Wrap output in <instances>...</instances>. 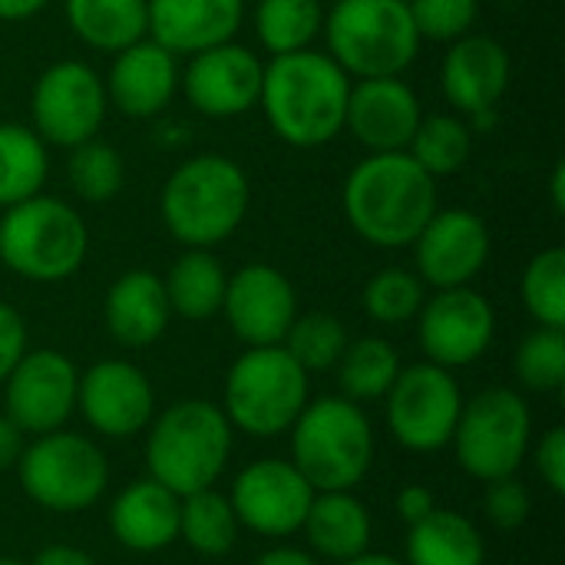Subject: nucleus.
I'll return each instance as SVG.
<instances>
[{
    "label": "nucleus",
    "mask_w": 565,
    "mask_h": 565,
    "mask_svg": "<svg viewBox=\"0 0 565 565\" xmlns=\"http://www.w3.org/2000/svg\"><path fill=\"white\" fill-rule=\"evenodd\" d=\"M76 411L83 420L113 440H129L142 434L156 417V391L152 381L129 361H96L79 374Z\"/></svg>",
    "instance_id": "nucleus-18"
},
{
    "label": "nucleus",
    "mask_w": 565,
    "mask_h": 565,
    "mask_svg": "<svg viewBox=\"0 0 565 565\" xmlns=\"http://www.w3.org/2000/svg\"><path fill=\"white\" fill-rule=\"evenodd\" d=\"M407 565H487V543L477 523L454 510H434L407 533Z\"/></svg>",
    "instance_id": "nucleus-27"
},
{
    "label": "nucleus",
    "mask_w": 565,
    "mask_h": 565,
    "mask_svg": "<svg viewBox=\"0 0 565 565\" xmlns=\"http://www.w3.org/2000/svg\"><path fill=\"white\" fill-rule=\"evenodd\" d=\"M86 255L89 228L70 202L40 192L0 212V262L17 278L56 285L73 278Z\"/></svg>",
    "instance_id": "nucleus-5"
},
{
    "label": "nucleus",
    "mask_w": 565,
    "mask_h": 565,
    "mask_svg": "<svg viewBox=\"0 0 565 565\" xmlns=\"http://www.w3.org/2000/svg\"><path fill=\"white\" fill-rule=\"evenodd\" d=\"M427 301V285L417 271L381 268L364 285V311L374 324H404L414 321Z\"/></svg>",
    "instance_id": "nucleus-37"
},
{
    "label": "nucleus",
    "mask_w": 565,
    "mask_h": 565,
    "mask_svg": "<svg viewBox=\"0 0 565 565\" xmlns=\"http://www.w3.org/2000/svg\"><path fill=\"white\" fill-rule=\"evenodd\" d=\"M50 0H0V20L17 23V20H30L40 10H46Z\"/></svg>",
    "instance_id": "nucleus-48"
},
{
    "label": "nucleus",
    "mask_w": 565,
    "mask_h": 565,
    "mask_svg": "<svg viewBox=\"0 0 565 565\" xmlns=\"http://www.w3.org/2000/svg\"><path fill=\"white\" fill-rule=\"evenodd\" d=\"M308 371L281 348H245L228 367L222 411L232 430L268 440L288 434L311 401Z\"/></svg>",
    "instance_id": "nucleus-8"
},
{
    "label": "nucleus",
    "mask_w": 565,
    "mask_h": 565,
    "mask_svg": "<svg viewBox=\"0 0 565 565\" xmlns=\"http://www.w3.org/2000/svg\"><path fill=\"white\" fill-rule=\"evenodd\" d=\"M394 510H397V516H401L407 526H414V523L427 520V516L437 510V500H434V493H430L424 483H411V487H404V490L397 493Z\"/></svg>",
    "instance_id": "nucleus-44"
},
{
    "label": "nucleus",
    "mask_w": 565,
    "mask_h": 565,
    "mask_svg": "<svg viewBox=\"0 0 565 565\" xmlns=\"http://www.w3.org/2000/svg\"><path fill=\"white\" fill-rule=\"evenodd\" d=\"M50 175L46 142L23 122H0V209L43 192Z\"/></svg>",
    "instance_id": "nucleus-30"
},
{
    "label": "nucleus",
    "mask_w": 565,
    "mask_h": 565,
    "mask_svg": "<svg viewBox=\"0 0 565 565\" xmlns=\"http://www.w3.org/2000/svg\"><path fill=\"white\" fill-rule=\"evenodd\" d=\"M23 430L7 417V414H0V473H7V470H13L17 467V460H20V454H23Z\"/></svg>",
    "instance_id": "nucleus-45"
},
{
    "label": "nucleus",
    "mask_w": 565,
    "mask_h": 565,
    "mask_svg": "<svg viewBox=\"0 0 565 565\" xmlns=\"http://www.w3.org/2000/svg\"><path fill=\"white\" fill-rule=\"evenodd\" d=\"M411 159L434 179L440 175H454L470 162L473 152V129L463 116L457 113H437V116H424L411 146H407Z\"/></svg>",
    "instance_id": "nucleus-34"
},
{
    "label": "nucleus",
    "mask_w": 565,
    "mask_h": 565,
    "mask_svg": "<svg viewBox=\"0 0 565 565\" xmlns=\"http://www.w3.org/2000/svg\"><path fill=\"white\" fill-rule=\"evenodd\" d=\"M13 470L26 500L50 513H83L109 487L106 454L89 437L70 430L33 437Z\"/></svg>",
    "instance_id": "nucleus-9"
},
{
    "label": "nucleus",
    "mask_w": 565,
    "mask_h": 565,
    "mask_svg": "<svg viewBox=\"0 0 565 565\" xmlns=\"http://www.w3.org/2000/svg\"><path fill=\"white\" fill-rule=\"evenodd\" d=\"M66 175L73 192L83 202H109L119 195L122 182H126V162L119 156V149H113L109 142L89 139L70 149V162H66Z\"/></svg>",
    "instance_id": "nucleus-36"
},
{
    "label": "nucleus",
    "mask_w": 565,
    "mask_h": 565,
    "mask_svg": "<svg viewBox=\"0 0 565 565\" xmlns=\"http://www.w3.org/2000/svg\"><path fill=\"white\" fill-rule=\"evenodd\" d=\"M146 463L149 477L175 497L212 490L232 457V424L225 411L202 397L169 404L146 427Z\"/></svg>",
    "instance_id": "nucleus-4"
},
{
    "label": "nucleus",
    "mask_w": 565,
    "mask_h": 565,
    "mask_svg": "<svg viewBox=\"0 0 565 565\" xmlns=\"http://www.w3.org/2000/svg\"><path fill=\"white\" fill-rule=\"evenodd\" d=\"M26 565H96V559H93L89 553L76 550V546L50 543V546H43V550L33 556V563H26Z\"/></svg>",
    "instance_id": "nucleus-46"
},
{
    "label": "nucleus",
    "mask_w": 565,
    "mask_h": 565,
    "mask_svg": "<svg viewBox=\"0 0 565 565\" xmlns=\"http://www.w3.org/2000/svg\"><path fill=\"white\" fill-rule=\"evenodd\" d=\"M66 20L76 40L99 53H119L149 36L146 0H66Z\"/></svg>",
    "instance_id": "nucleus-29"
},
{
    "label": "nucleus",
    "mask_w": 565,
    "mask_h": 565,
    "mask_svg": "<svg viewBox=\"0 0 565 565\" xmlns=\"http://www.w3.org/2000/svg\"><path fill=\"white\" fill-rule=\"evenodd\" d=\"M387 401V430L411 454H434L450 447L463 394L454 371L430 361L401 367L397 381L384 394Z\"/></svg>",
    "instance_id": "nucleus-11"
},
{
    "label": "nucleus",
    "mask_w": 565,
    "mask_h": 565,
    "mask_svg": "<svg viewBox=\"0 0 565 565\" xmlns=\"http://www.w3.org/2000/svg\"><path fill=\"white\" fill-rule=\"evenodd\" d=\"M417 275L427 288H463L490 262V228L470 209H437L414 238Z\"/></svg>",
    "instance_id": "nucleus-17"
},
{
    "label": "nucleus",
    "mask_w": 565,
    "mask_h": 565,
    "mask_svg": "<svg viewBox=\"0 0 565 565\" xmlns=\"http://www.w3.org/2000/svg\"><path fill=\"white\" fill-rule=\"evenodd\" d=\"M348 328L338 315H328V311H298V318L291 321L281 348L308 371V374H318V371H331L338 367L344 348H348Z\"/></svg>",
    "instance_id": "nucleus-35"
},
{
    "label": "nucleus",
    "mask_w": 565,
    "mask_h": 565,
    "mask_svg": "<svg viewBox=\"0 0 565 565\" xmlns=\"http://www.w3.org/2000/svg\"><path fill=\"white\" fill-rule=\"evenodd\" d=\"M533 440V414L520 391L513 387H487L477 397L463 401L454 450L460 467L480 480H503L516 477L530 454Z\"/></svg>",
    "instance_id": "nucleus-10"
},
{
    "label": "nucleus",
    "mask_w": 565,
    "mask_h": 565,
    "mask_svg": "<svg viewBox=\"0 0 565 565\" xmlns=\"http://www.w3.org/2000/svg\"><path fill=\"white\" fill-rule=\"evenodd\" d=\"M321 30L328 56L354 79L404 76L424 43L407 0H334Z\"/></svg>",
    "instance_id": "nucleus-7"
},
{
    "label": "nucleus",
    "mask_w": 565,
    "mask_h": 565,
    "mask_svg": "<svg viewBox=\"0 0 565 565\" xmlns=\"http://www.w3.org/2000/svg\"><path fill=\"white\" fill-rule=\"evenodd\" d=\"M23 354H26V321L13 305L0 301V384L7 381V374L17 367Z\"/></svg>",
    "instance_id": "nucleus-43"
},
{
    "label": "nucleus",
    "mask_w": 565,
    "mask_h": 565,
    "mask_svg": "<svg viewBox=\"0 0 565 565\" xmlns=\"http://www.w3.org/2000/svg\"><path fill=\"white\" fill-rule=\"evenodd\" d=\"M550 192H553V209L563 215L565 212V162L553 166V179H550Z\"/></svg>",
    "instance_id": "nucleus-49"
},
{
    "label": "nucleus",
    "mask_w": 565,
    "mask_h": 565,
    "mask_svg": "<svg viewBox=\"0 0 565 565\" xmlns=\"http://www.w3.org/2000/svg\"><path fill=\"white\" fill-rule=\"evenodd\" d=\"M172 308L166 298V285L156 271L136 268L119 275L103 301V321L116 344L139 351L156 344L169 328Z\"/></svg>",
    "instance_id": "nucleus-25"
},
{
    "label": "nucleus",
    "mask_w": 565,
    "mask_h": 565,
    "mask_svg": "<svg viewBox=\"0 0 565 565\" xmlns=\"http://www.w3.org/2000/svg\"><path fill=\"white\" fill-rule=\"evenodd\" d=\"M172 315L185 321H209L222 311L228 275L212 248H185L162 278Z\"/></svg>",
    "instance_id": "nucleus-28"
},
{
    "label": "nucleus",
    "mask_w": 565,
    "mask_h": 565,
    "mask_svg": "<svg viewBox=\"0 0 565 565\" xmlns=\"http://www.w3.org/2000/svg\"><path fill=\"white\" fill-rule=\"evenodd\" d=\"M109 99L103 76L83 60L50 63L30 93V119L33 132L46 146L73 149L79 142L96 139L106 119Z\"/></svg>",
    "instance_id": "nucleus-12"
},
{
    "label": "nucleus",
    "mask_w": 565,
    "mask_h": 565,
    "mask_svg": "<svg viewBox=\"0 0 565 565\" xmlns=\"http://www.w3.org/2000/svg\"><path fill=\"white\" fill-rule=\"evenodd\" d=\"M523 305L540 328H565V252L546 248L530 258L520 281Z\"/></svg>",
    "instance_id": "nucleus-38"
},
{
    "label": "nucleus",
    "mask_w": 565,
    "mask_h": 565,
    "mask_svg": "<svg viewBox=\"0 0 565 565\" xmlns=\"http://www.w3.org/2000/svg\"><path fill=\"white\" fill-rule=\"evenodd\" d=\"M288 437L291 463L315 493L354 490L374 463V427L361 404L341 394L308 401Z\"/></svg>",
    "instance_id": "nucleus-6"
},
{
    "label": "nucleus",
    "mask_w": 565,
    "mask_h": 565,
    "mask_svg": "<svg viewBox=\"0 0 565 565\" xmlns=\"http://www.w3.org/2000/svg\"><path fill=\"white\" fill-rule=\"evenodd\" d=\"M238 516L215 487L182 497L179 507V540L199 556H228L238 543Z\"/></svg>",
    "instance_id": "nucleus-31"
},
{
    "label": "nucleus",
    "mask_w": 565,
    "mask_h": 565,
    "mask_svg": "<svg viewBox=\"0 0 565 565\" xmlns=\"http://www.w3.org/2000/svg\"><path fill=\"white\" fill-rule=\"evenodd\" d=\"M0 565H26V563H20V559H13V556H0Z\"/></svg>",
    "instance_id": "nucleus-51"
},
{
    "label": "nucleus",
    "mask_w": 565,
    "mask_h": 565,
    "mask_svg": "<svg viewBox=\"0 0 565 565\" xmlns=\"http://www.w3.org/2000/svg\"><path fill=\"white\" fill-rule=\"evenodd\" d=\"M401 354L391 341L384 338H358L348 341L341 361H338V384L341 397L364 404V401H381L391 384L401 374Z\"/></svg>",
    "instance_id": "nucleus-32"
},
{
    "label": "nucleus",
    "mask_w": 565,
    "mask_h": 565,
    "mask_svg": "<svg viewBox=\"0 0 565 565\" xmlns=\"http://www.w3.org/2000/svg\"><path fill=\"white\" fill-rule=\"evenodd\" d=\"M265 63L248 46L228 40L192 53L179 76V89L189 106L209 119H235L258 106Z\"/></svg>",
    "instance_id": "nucleus-16"
},
{
    "label": "nucleus",
    "mask_w": 565,
    "mask_h": 565,
    "mask_svg": "<svg viewBox=\"0 0 565 565\" xmlns=\"http://www.w3.org/2000/svg\"><path fill=\"white\" fill-rule=\"evenodd\" d=\"M179 56L159 46L152 36L113 53V66L103 79L106 99L129 119L159 116L179 93Z\"/></svg>",
    "instance_id": "nucleus-22"
},
{
    "label": "nucleus",
    "mask_w": 565,
    "mask_h": 565,
    "mask_svg": "<svg viewBox=\"0 0 565 565\" xmlns=\"http://www.w3.org/2000/svg\"><path fill=\"white\" fill-rule=\"evenodd\" d=\"M497 338V311L487 295L463 288L434 291L417 311V341L430 364L457 371L477 364Z\"/></svg>",
    "instance_id": "nucleus-13"
},
{
    "label": "nucleus",
    "mask_w": 565,
    "mask_h": 565,
    "mask_svg": "<svg viewBox=\"0 0 565 565\" xmlns=\"http://www.w3.org/2000/svg\"><path fill=\"white\" fill-rule=\"evenodd\" d=\"M407 10L420 40L454 43L473 33L480 17V0H407Z\"/></svg>",
    "instance_id": "nucleus-40"
},
{
    "label": "nucleus",
    "mask_w": 565,
    "mask_h": 565,
    "mask_svg": "<svg viewBox=\"0 0 565 565\" xmlns=\"http://www.w3.org/2000/svg\"><path fill=\"white\" fill-rule=\"evenodd\" d=\"M483 513L497 530H520V526H526V520L533 513V497H530L526 483L516 477L490 480L487 493H483Z\"/></svg>",
    "instance_id": "nucleus-41"
},
{
    "label": "nucleus",
    "mask_w": 565,
    "mask_h": 565,
    "mask_svg": "<svg viewBox=\"0 0 565 565\" xmlns=\"http://www.w3.org/2000/svg\"><path fill=\"white\" fill-rule=\"evenodd\" d=\"M513 79V60L497 36L467 33L447 43L440 63V89L444 99L457 109V116H480L497 109Z\"/></svg>",
    "instance_id": "nucleus-21"
},
{
    "label": "nucleus",
    "mask_w": 565,
    "mask_h": 565,
    "mask_svg": "<svg viewBox=\"0 0 565 565\" xmlns=\"http://www.w3.org/2000/svg\"><path fill=\"white\" fill-rule=\"evenodd\" d=\"M222 315L245 348H271L285 341L291 321L298 318V295L285 271L252 262L228 275Z\"/></svg>",
    "instance_id": "nucleus-19"
},
{
    "label": "nucleus",
    "mask_w": 565,
    "mask_h": 565,
    "mask_svg": "<svg viewBox=\"0 0 565 565\" xmlns=\"http://www.w3.org/2000/svg\"><path fill=\"white\" fill-rule=\"evenodd\" d=\"M79 371L53 348L26 351L3 381V411L30 437L63 430L76 411Z\"/></svg>",
    "instance_id": "nucleus-14"
},
{
    "label": "nucleus",
    "mask_w": 565,
    "mask_h": 565,
    "mask_svg": "<svg viewBox=\"0 0 565 565\" xmlns=\"http://www.w3.org/2000/svg\"><path fill=\"white\" fill-rule=\"evenodd\" d=\"M252 205L245 169L218 152L185 159L159 192L169 235L185 248H215L232 238Z\"/></svg>",
    "instance_id": "nucleus-3"
},
{
    "label": "nucleus",
    "mask_w": 565,
    "mask_h": 565,
    "mask_svg": "<svg viewBox=\"0 0 565 565\" xmlns=\"http://www.w3.org/2000/svg\"><path fill=\"white\" fill-rule=\"evenodd\" d=\"M424 119L417 93L401 76L351 79L344 129L367 152H407Z\"/></svg>",
    "instance_id": "nucleus-20"
},
{
    "label": "nucleus",
    "mask_w": 565,
    "mask_h": 565,
    "mask_svg": "<svg viewBox=\"0 0 565 565\" xmlns=\"http://www.w3.org/2000/svg\"><path fill=\"white\" fill-rule=\"evenodd\" d=\"M536 470L550 493H565V427H550L536 447Z\"/></svg>",
    "instance_id": "nucleus-42"
},
{
    "label": "nucleus",
    "mask_w": 565,
    "mask_h": 565,
    "mask_svg": "<svg viewBox=\"0 0 565 565\" xmlns=\"http://www.w3.org/2000/svg\"><path fill=\"white\" fill-rule=\"evenodd\" d=\"M149 36L175 56H192L235 40L245 0H146Z\"/></svg>",
    "instance_id": "nucleus-23"
},
{
    "label": "nucleus",
    "mask_w": 565,
    "mask_h": 565,
    "mask_svg": "<svg viewBox=\"0 0 565 565\" xmlns=\"http://www.w3.org/2000/svg\"><path fill=\"white\" fill-rule=\"evenodd\" d=\"M321 26H324L321 0H258L255 7V33L271 56L308 50L321 33Z\"/></svg>",
    "instance_id": "nucleus-33"
},
{
    "label": "nucleus",
    "mask_w": 565,
    "mask_h": 565,
    "mask_svg": "<svg viewBox=\"0 0 565 565\" xmlns=\"http://www.w3.org/2000/svg\"><path fill=\"white\" fill-rule=\"evenodd\" d=\"M348 93L351 76L328 53L308 46L265 63L258 106L281 142L318 149L344 132Z\"/></svg>",
    "instance_id": "nucleus-2"
},
{
    "label": "nucleus",
    "mask_w": 565,
    "mask_h": 565,
    "mask_svg": "<svg viewBox=\"0 0 565 565\" xmlns=\"http://www.w3.org/2000/svg\"><path fill=\"white\" fill-rule=\"evenodd\" d=\"M338 565H407L404 559H397V556H387V553H361V556H354V559H348V563H338Z\"/></svg>",
    "instance_id": "nucleus-50"
},
{
    "label": "nucleus",
    "mask_w": 565,
    "mask_h": 565,
    "mask_svg": "<svg viewBox=\"0 0 565 565\" xmlns=\"http://www.w3.org/2000/svg\"><path fill=\"white\" fill-rule=\"evenodd\" d=\"M516 381L533 394H559L565 384V328L530 331L513 358Z\"/></svg>",
    "instance_id": "nucleus-39"
},
{
    "label": "nucleus",
    "mask_w": 565,
    "mask_h": 565,
    "mask_svg": "<svg viewBox=\"0 0 565 565\" xmlns=\"http://www.w3.org/2000/svg\"><path fill=\"white\" fill-rule=\"evenodd\" d=\"M348 225L374 248H411L437 212V179L411 152H371L341 189Z\"/></svg>",
    "instance_id": "nucleus-1"
},
{
    "label": "nucleus",
    "mask_w": 565,
    "mask_h": 565,
    "mask_svg": "<svg viewBox=\"0 0 565 565\" xmlns=\"http://www.w3.org/2000/svg\"><path fill=\"white\" fill-rule=\"evenodd\" d=\"M305 536L318 559L348 563L371 550V513L351 490H328L315 493L308 516H305Z\"/></svg>",
    "instance_id": "nucleus-26"
},
{
    "label": "nucleus",
    "mask_w": 565,
    "mask_h": 565,
    "mask_svg": "<svg viewBox=\"0 0 565 565\" xmlns=\"http://www.w3.org/2000/svg\"><path fill=\"white\" fill-rule=\"evenodd\" d=\"M315 487L298 473L291 460H255L248 463L228 493V503L242 530H252L268 540H285L301 533Z\"/></svg>",
    "instance_id": "nucleus-15"
},
{
    "label": "nucleus",
    "mask_w": 565,
    "mask_h": 565,
    "mask_svg": "<svg viewBox=\"0 0 565 565\" xmlns=\"http://www.w3.org/2000/svg\"><path fill=\"white\" fill-rule=\"evenodd\" d=\"M179 507L182 497L166 490L159 480H132L109 507V533L129 553H162L179 540Z\"/></svg>",
    "instance_id": "nucleus-24"
},
{
    "label": "nucleus",
    "mask_w": 565,
    "mask_h": 565,
    "mask_svg": "<svg viewBox=\"0 0 565 565\" xmlns=\"http://www.w3.org/2000/svg\"><path fill=\"white\" fill-rule=\"evenodd\" d=\"M255 565H324L315 553H308V550H298V546H271V550H265Z\"/></svg>",
    "instance_id": "nucleus-47"
}]
</instances>
